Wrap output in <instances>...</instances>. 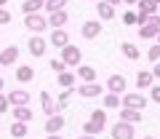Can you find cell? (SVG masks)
<instances>
[{"mask_svg":"<svg viewBox=\"0 0 160 139\" xmlns=\"http://www.w3.org/2000/svg\"><path fill=\"white\" fill-rule=\"evenodd\" d=\"M24 27H27L32 35H43V32L48 29L46 13H43V11H38V13H24Z\"/></svg>","mask_w":160,"mask_h":139,"instance_id":"cell-1","label":"cell"},{"mask_svg":"<svg viewBox=\"0 0 160 139\" xmlns=\"http://www.w3.org/2000/svg\"><path fill=\"white\" fill-rule=\"evenodd\" d=\"M147 104H149V96H144V94H136V91L120 94V107H131V110H142L144 112Z\"/></svg>","mask_w":160,"mask_h":139,"instance_id":"cell-2","label":"cell"},{"mask_svg":"<svg viewBox=\"0 0 160 139\" xmlns=\"http://www.w3.org/2000/svg\"><path fill=\"white\" fill-rule=\"evenodd\" d=\"M109 136L112 139H136V128H133V123L115 121L112 128H109Z\"/></svg>","mask_w":160,"mask_h":139,"instance_id":"cell-3","label":"cell"},{"mask_svg":"<svg viewBox=\"0 0 160 139\" xmlns=\"http://www.w3.org/2000/svg\"><path fill=\"white\" fill-rule=\"evenodd\" d=\"M59 59H62V62L67 64L69 70H72V67H78V64H80V59H83V51H80L78 46H72V43H67V46L62 48V56H59Z\"/></svg>","mask_w":160,"mask_h":139,"instance_id":"cell-4","label":"cell"},{"mask_svg":"<svg viewBox=\"0 0 160 139\" xmlns=\"http://www.w3.org/2000/svg\"><path fill=\"white\" fill-rule=\"evenodd\" d=\"M46 48H48V40L43 38V35H29V40H27V51L32 54L35 59L46 56Z\"/></svg>","mask_w":160,"mask_h":139,"instance_id":"cell-5","label":"cell"},{"mask_svg":"<svg viewBox=\"0 0 160 139\" xmlns=\"http://www.w3.org/2000/svg\"><path fill=\"white\" fill-rule=\"evenodd\" d=\"M75 94L83 96V99H96V96L104 94V86H99L96 80H93V83H80V86H75Z\"/></svg>","mask_w":160,"mask_h":139,"instance_id":"cell-6","label":"cell"},{"mask_svg":"<svg viewBox=\"0 0 160 139\" xmlns=\"http://www.w3.org/2000/svg\"><path fill=\"white\" fill-rule=\"evenodd\" d=\"M102 19H88V22H83V27H80V35L86 38V40H96L99 35H102Z\"/></svg>","mask_w":160,"mask_h":139,"instance_id":"cell-7","label":"cell"},{"mask_svg":"<svg viewBox=\"0 0 160 139\" xmlns=\"http://www.w3.org/2000/svg\"><path fill=\"white\" fill-rule=\"evenodd\" d=\"M67 43H69V32H67L64 27H56V29L51 32V38H48V46L59 48V51H62V48L67 46Z\"/></svg>","mask_w":160,"mask_h":139,"instance_id":"cell-8","label":"cell"},{"mask_svg":"<svg viewBox=\"0 0 160 139\" xmlns=\"http://www.w3.org/2000/svg\"><path fill=\"white\" fill-rule=\"evenodd\" d=\"M64 126H67L64 115L62 112H53V115H48V121H46V134H62Z\"/></svg>","mask_w":160,"mask_h":139,"instance_id":"cell-9","label":"cell"},{"mask_svg":"<svg viewBox=\"0 0 160 139\" xmlns=\"http://www.w3.org/2000/svg\"><path fill=\"white\" fill-rule=\"evenodd\" d=\"M46 19H48V27L56 29V27H64V24L69 22V13H67V8H62V11H51V13H46Z\"/></svg>","mask_w":160,"mask_h":139,"instance_id":"cell-10","label":"cell"},{"mask_svg":"<svg viewBox=\"0 0 160 139\" xmlns=\"http://www.w3.org/2000/svg\"><path fill=\"white\" fill-rule=\"evenodd\" d=\"M29 99H32V94L24 91V88H13V91L8 94V104H11V107H19V104H29Z\"/></svg>","mask_w":160,"mask_h":139,"instance_id":"cell-11","label":"cell"},{"mask_svg":"<svg viewBox=\"0 0 160 139\" xmlns=\"http://www.w3.org/2000/svg\"><path fill=\"white\" fill-rule=\"evenodd\" d=\"M126 88H128V83H126V78H123V75H109V78H107V91H112V94H126Z\"/></svg>","mask_w":160,"mask_h":139,"instance_id":"cell-12","label":"cell"},{"mask_svg":"<svg viewBox=\"0 0 160 139\" xmlns=\"http://www.w3.org/2000/svg\"><path fill=\"white\" fill-rule=\"evenodd\" d=\"M16 59H19V48L16 46H6L3 51H0V64H3V67L16 64Z\"/></svg>","mask_w":160,"mask_h":139,"instance_id":"cell-13","label":"cell"},{"mask_svg":"<svg viewBox=\"0 0 160 139\" xmlns=\"http://www.w3.org/2000/svg\"><path fill=\"white\" fill-rule=\"evenodd\" d=\"M96 13L102 22H112L115 19V6H109L107 0H96Z\"/></svg>","mask_w":160,"mask_h":139,"instance_id":"cell-14","label":"cell"},{"mask_svg":"<svg viewBox=\"0 0 160 139\" xmlns=\"http://www.w3.org/2000/svg\"><path fill=\"white\" fill-rule=\"evenodd\" d=\"M40 107H43V112H46V115H53V112H59V110H56V99H53L51 94L46 91V88L40 91Z\"/></svg>","mask_w":160,"mask_h":139,"instance_id":"cell-15","label":"cell"},{"mask_svg":"<svg viewBox=\"0 0 160 139\" xmlns=\"http://www.w3.org/2000/svg\"><path fill=\"white\" fill-rule=\"evenodd\" d=\"M120 54H123V56L126 59H131V62H136V59H142V51H139V46L136 43H120Z\"/></svg>","mask_w":160,"mask_h":139,"instance_id":"cell-16","label":"cell"},{"mask_svg":"<svg viewBox=\"0 0 160 139\" xmlns=\"http://www.w3.org/2000/svg\"><path fill=\"white\" fill-rule=\"evenodd\" d=\"M56 80H59V86H62V88H75V86H78V75H75L72 70H64V72H59Z\"/></svg>","mask_w":160,"mask_h":139,"instance_id":"cell-17","label":"cell"},{"mask_svg":"<svg viewBox=\"0 0 160 139\" xmlns=\"http://www.w3.org/2000/svg\"><path fill=\"white\" fill-rule=\"evenodd\" d=\"M152 83H155L152 72H147V70H139V72H136V88H139V91H147Z\"/></svg>","mask_w":160,"mask_h":139,"instance_id":"cell-18","label":"cell"},{"mask_svg":"<svg viewBox=\"0 0 160 139\" xmlns=\"http://www.w3.org/2000/svg\"><path fill=\"white\" fill-rule=\"evenodd\" d=\"M75 75H78L83 83H93L96 80V70L88 67V64H78V72H75Z\"/></svg>","mask_w":160,"mask_h":139,"instance_id":"cell-19","label":"cell"},{"mask_svg":"<svg viewBox=\"0 0 160 139\" xmlns=\"http://www.w3.org/2000/svg\"><path fill=\"white\" fill-rule=\"evenodd\" d=\"M29 134V123L24 121H11V136L13 139H24Z\"/></svg>","mask_w":160,"mask_h":139,"instance_id":"cell-20","label":"cell"},{"mask_svg":"<svg viewBox=\"0 0 160 139\" xmlns=\"http://www.w3.org/2000/svg\"><path fill=\"white\" fill-rule=\"evenodd\" d=\"M102 107L104 110H115V107H120V94H112V91H107V94H102Z\"/></svg>","mask_w":160,"mask_h":139,"instance_id":"cell-21","label":"cell"},{"mask_svg":"<svg viewBox=\"0 0 160 139\" xmlns=\"http://www.w3.org/2000/svg\"><path fill=\"white\" fill-rule=\"evenodd\" d=\"M16 78L19 83H29V80H35V70L29 67V64H22V67H16Z\"/></svg>","mask_w":160,"mask_h":139,"instance_id":"cell-22","label":"cell"},{"mask_svg":"<svg viewBox=\"0 0 160 139\" xmlns=\"http://www.w3.org/2000/svg\"><path fill=\"white\" fill-rule=\"evenodd\" d=\"M104 128H107V123H102V121H93V118L83 123V134H93V136H99V134H102Z\"/></svg>","mask_w":160,"mask_h":139,"instance_id":"cell-23","label":"cell"},{"mask_svg":"<svg viewBox=\"0 0 160 139\" xmlns=\"http://www.w3.org/2000/svg\"><path fill=\"white\" fill-rule=\"evenodd\" d=\"M32 110H29V104H19V107H13V121H24V123H29L32 121Z\"/></svg>","mask_w":160,"mask_h":139,"instance_id":"cell-24","label":"cell"},{"mask_svg":"<svg viewBox=\"0 0 160 139\" xmlns=\"http://www.w3.org/2000/svg\"><path fill=\"white\" fill-rule=\"evenodd\" d=\"M120 121H126V123H139V121H142V110H131V107H120Z\"/></svg>","mask_w":160,"mask_h":139,"instance_id":"cell-25","label":"cell"},{"mask_svg":"<svg viewBox=\"0 0 160 139\" xmlns=\"http://www.w3.org/2000/svg\"><path fill=\"white\" fill-rule=\"evenodd\" d=\"M46 8V0H24L22 3V13H38Z\"/></svg>","mask_w":160,"mask_h":139,"instance_id":"cell-26","label":"cell"},{"mask_svg":"<svg viewBox=\"0 0 160 139\" xmlns=\"http://www.w3.org/2000/svg\"><path fill=\"white\" fill-rule=\"evenodd\" d=\"M139 35H142V40H155L158 38V29L149 22H144V24H139Z\"/></svg>","mask_w":160,"mask_h":139,"instance_id":"cell-27","label":"cell"},{"mask_svg":"<svg viewBox=\"0 0 160 139\" xmlns=\"http://www.w3.org/2000/svg\"><path fill=\"white\" fill-rule=\"evenodd\" d=\"M72 94H75V88H64V91H62V94L56 96V110H59V112H62L64 107L69 104V99H72Z\"/></svg>","mask_w":160,"mask_h":139,"instance_id":"cell-28","label":"cell"},{"mask_svg":"<svg viewBox=\"0 0 160 139\" xmlns=\"http://www.w3.org/2000/svg\"><path fill=\"white\" fill-rule=\"evenodd\" d=\"M62 8H67V0H46V8L43 11L51 13V11H62Z\"/></svg>","mask_w":160,"mask_h":139,"instance_id":"cell-29","label":"cell"},{"mask_svg":"<svg viewBox=\"0 0 160 139\" xmlns=\"http://www.w3.org/2000/svg\"><path fill=\"white\" fill-rule=\"evenodd\" d=\"M144 56H147L152 64H155V62H160V43H152V46H149V51L144 54Z\"/></svg>","mask_w":160,"mask_h":139,"instance_id":"cell-30","label":"cell"},{"mask_svg":"<svg viewBox=\"0 0 160 139\" xmlns=\"http://www.w3.org/2000/svg\"><path fill=\"white\" fill-rule=\"evenodd\" d=\"M120 22L128 24V27H133V24H136V11H123L120 13Z\"/></svg>","mask_w":160,"mask_h":139,"instance_id":"cell-31","label":"cell"},{"mask_svg":"<svg viewBox=\"0 0 160 139\" xmlns=\"http://www.w3.org/2000/svg\"><path fill=\"white\" fill-rule=\"evenodd\" d=\"M51 70H53V72H56V75H59V72H64V70H69V67H67V64H64L62 59L56 56V59H51Z\"/></svg>","mask_w":160,"mask_h":139,"instance_id":"cell-32","label":"cell"},{"mask_svg":"<svg viewBox=\"0 0 160 139\" xmlns=\"http://www.w3.org/2000/svg\"><path fill=\"white\" fill-rule=\"evenodd\" d=\"M11 22H13V13L0 6V24H11Z\"/></svg>","mask_w":160,"mask_h":139,"instance_id":"cell-33","label":"cell"},{"mask_svg":"<svg viewBox=\"0 0 160 139\" xmlns=\"http://www.w3.org/2000/svg\"><path fill=\"white\" fill-rule=\"evenodd\" d=\"M149 102H158L160 104V86H155V83L149 86Z\"/></svg>","mask_w":160,"mask_h":139,"instance_id":"cell-34","label":"cell"},{"mask_svg":"<svg viewBox=\"0 0 160 139\" xmlns=\"http://www.w3.org/2000/svg\"><path fill=\"white\" fill-rule=\"evenodd\" d=\"M147 22L152 24V27L158 29V35H160V13H158V11H155V13H149V19H147Z\"/></svg>","mask_w":160,"mask_h":139,"instance_id":"cell-35","label":"cell"},{"mask_svg":"<svg viewBox=\"0 0 160 139\" xmlns=\"http://www.w3.org/2000/svg\"><path fill=\"white\" fill-rule=\"evenodd\" d=\"M8 107H11V104H8V94L0 91V115H3V112H8Z\"/></svg>","mask_w":160,"mask_h":139,"instance_id":"cell-36","label":"cell"},{"mask_svg":"<svg viewBox=\"0 0 160 139\" xmlns=\"http://www.w3.org/2000/svg\"><path fill=\"white\" fill-rule=\"evenodd\" d=\"M91 118H93V121H102V123H107V110H93V112H91Z\"/></svg>","mask_w":160,"mask_h":139,"instance_id":"cell-37","label":"cell"},{"mask_svg":"<svg viewBox=\"0 0 160 139\" xmlns=\"http://www.w3.org/2000/svg\"><path fill=\"white\" fill-rule=\"evenodd\" d=\"M149 72H152V75H155V78H160V62H155V67H152V70H149Z\"/></svg>","mask_w":160,"mask_h":139,"instance_id":"cell-38","label":"cell"},{"mask_svg":"<svg viewBox=\"0 0 160 139\" xmlns=\"http://www.w3.org/2000/svg\"><path fill=\"white\" fill-rule=\"evenodd\" d=\"M46 139H64V136H62V134H48Z\"/></svg>","mask_w":160,"mask_h":139,"instance_id":"cell-39","label":"cell"},{"mask_svg":"<svg viewBox=\"0 0 160 139\" xmlns=\"http://www.w3.org/2000/svg\"><path fill=\"white\" fill-rule=\"evenodd\" d=\"M109 6H120V3H123V0H107Z\"/></svg>","mask_w":160,"mask_h":139,"instance_id":"cell-40","label":"cell"},{"mask_svg":"<svg viewBox=\"0 0 160 139\" xmlns=\"http://www.w3.org/2000/svg\"><path fill=\"white\" fill-rule=\"evenodd\" d=\"M123 3H126V6H136L139 0H123Z\"/></svg>","mask_w":160,"mask_h":139,"instance_id":"cell-41","label":"cell"},{"mask_svg":"<svg viewBox=\"0 0 160 139\" xmlns=\"http://www.w3.org/2000/svg\"><path fill=\"white\" fill-rule=\"evenodd\" d=\"M3 88H6V80H3V78H0V91H3Z\"/></svg>","mask_w":160,"mask_h":139,"instance_id":"cell-42","label":"cell"},{"mask_svg":"<svg viewBox=\"0 0 160 139\" xmlns=\"http://www.w3.org/2000/svg\"><path fill=\"white\" fill-rule=\"evenodd\" d=\"M147 3H152V6H160V0H147Z\"/></svg>","mask_w":160,"mask_h":139,"instance_id":"cell-43","label":"cell"},{"mask_svg":"<svg viewBox=\"0 0 160 139\" xmlns=\"http://www.w3.org/2000/svg\"><path fill=\"white\" fill-rule=\"evenodd\" d=\"M0 6H3V8H6V6H8V0H0Z\"/></svg>","mask_w":160,"mask_h":139,"instance_id":"cell-44","label":"cell"},{"mask_svg":"<svg viewBox=\"0 0 160 139\" xmlns=\"http://www.w3.org/2000/svg\"><path fill=\"white\" fill-rule=\"evenodd\" d=\"M144 139H155V136H144Z\"/></svg>","mask_w":160,"mask_h":139,"instance_id":"cell-45","label":"cell"},{"mask_svg":"<svg viewBox=\"0 0 160 139\" xmlns=\"http://www.w3.org/2000/svg\"><path fill=\"white\" fill-rule=\"evenodd\" d=\"M158 43H160V35H158Z\"/></svg>","mask_w":160,"mask_h":139,"instance_id":"cell-46","label":"cell"},{"mask_svg":"<svg viewBox=\"0 0 160 139\" xmlns=\"http://www.w3.org/2000/svg\"><path fill=\"white\" fill-rule=\"evenodd\" d=\"M0 70H3V64H0Z\"/></svg>","mask_w":160,"mask_h":139,"instance_id":"cell-47","label":"cell"},{"mask_svg":"<svg viewBox=\"0 0 160 139\" xmlns=\"http://www.w3.org/2000/svg\"><path fill=\"white\" fill-rule=\"evenodd\" d=\"M91 3H96V0H91Z\"/></svg>","mask_w":160,"mask_h":139,"instance_id":"cell-48","label":"cell"},{"mask_svg":"<svg viewBox=\"0 0 160 139\" xmlns=\"http://www.w3.org/2000/svg\"><path fill=\"white\" fill-rule=\"evenodd\" d=\"M24 139H29V136H24Z\"/></svg>","mask_w":160,"mask_h":139,"instance_id":"cell-49","label":"cell"}]
</instances>
